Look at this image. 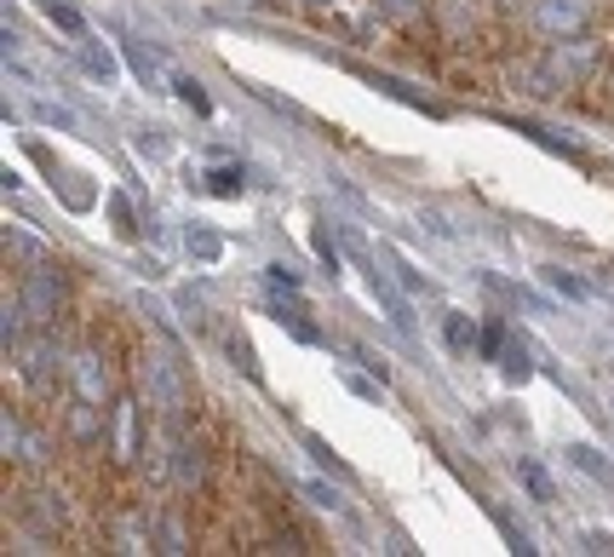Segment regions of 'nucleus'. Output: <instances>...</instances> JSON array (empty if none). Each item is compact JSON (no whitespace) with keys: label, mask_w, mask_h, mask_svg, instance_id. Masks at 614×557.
<instances>
[{"label":"nucleus","mask_w":614,"mask_h":557,"mask_svg":"<svg viewBox=\"0 0 614 557\" xmlns=\"http://www.w3.org/2000/svg\"><path fill=\"white\" fill-rule=\"evenodd\" d=\"M76 391H81V403H104V391H110V374L98 356H76Z\"/></svg>","instance_id":"4"},{"label":"nucleus","mask_w":614,"mask_h":557,"mask_svg":"<svg viewBox=\"0 0 614 557\" xmlns=\"http://www.w3.org/2000/svg\"><path fill=\"white\" fill-rule=\"evenodd\" d=\"M540 282L552 287V293H563V300H592V287L580 282V276H568V271H557V265H545V271H540Z\"/></svg>","instance_id":"7"},{"label":"nucleus","mask_w":614,"mask_h":557,"mask_svg":"<svg viewBox=\"0 0 614 557\" xmlns=\"http://www.w3.org/2000/svg\"><path fill=\"white\" fill-rule=\"evenodd\" d=\"M230 356H235V363H242V374H248V379H259V363H253L248 340H230Z\"/></svg>","instance_id":"19"},{"label":"nucleus","mask_w":614,"mask_h":557,"mask_svg":"<svg viewBox=\"0 0 614 557\" xmlns=\"http://www.w3.org/2000/svg\"><path fill=\"white\" fill-rule=\"evenodd\" d=\"M385 7H391V12H402V18H414V12H420V0H385Z\"/></svg>","instance_id":"27"},{"label":"nucleus","mask_w":614,"mask_h":557,"mask_svg":"<svg viewBox=\"0 0 614 557\" xmlns=\"http://www.w3.org/2000/svg\"><path fill=\"white\" fill-rule=\"evenodd\" d=\"M29 523H36V529L47 535V529H58V523H63V506H58V495H29Z\"/></svg>","instance_id":"6"},{"label":"nucleus","mask_w":614,"mask_h":557,"mask_svg":"<svg viewBox=\"0 0 614 557\" xmlns=\"http://www.w3.org/2000/svg\"><path fill=\"white\" fill-rule=\"evenodd\" d=\"M586 551H608V557H614V535H603V529H592V535H586Z\"/></svg>","instance_id":"25"},{"label":"nucleus","mask_w":614,"mask_h":557,"mask_svg":"<svg viewBox=\"0 0 614 557\" xmlns=\"http://www.w3.org/2000/svg\"><path fill=\"white\" fill-rule=\"evenodd\" d=\"M586 23H592L586 0H534V29H540V36H552V41L586 36Z\"/></svg>","instance_id":"2"},{"label":"nucleus","mask_w":614,"mask_h":557,"mask_svg":"<svg viewBox=\"0 0 614 557\" xmlns=\"http://www.w3.org/2000/svg\"><path fill=\"white\" fill-rule=\"evenodd\" d=\"M208 190H213V195H242V168H219V173H208Z\"/></svg>","instance_id":"14"},{"label":"nucleus","mask_w":614,"mask_h":557,"mask_svg":"<svg viewBox=\"0 0 614 557\" xmlns=\"http://www.w3.org/2000/svg\"><path fill=\"white\" fill-rule=\"evenodd\" d=\"M304 448H311V454H316V460H322L328 472H339V477H345V460H339V454H333V448H328L322 437H304Z\"/></svg>","instance_id":"17"},{"label":"nucleus","mask_w":614,"mask_h":557,"mask_svg":"<svg viewBox=\"0 0 614 557\" xmlns=\"http://www.w3.org/2000/svg\"><path fill=\"white\" fill-rule=\"evenodd\" d=\"M476 345H483V356H494V363H500V351H505V327L494 322V327H489V334L476 340Z\"/></svg>","instance_id":"21"},{"label":"nucleus","mask_w":614,"mask_h":557,"mask_svg":"<svg viewBox=\"0 0 614 557\" xmlns=\"http://www.w3.org/2000/svg\"><path fill=\"white\" fill-rule=\"evenodd\" d=\"M442 340H449V351H471L476 345V322L460 316V311H449V316H442Z\"/></svg>","instance_id":"5"},{"label":"nucleus","mask_w":614,"mask_h":557,"mask_svg":"<svg viewBox=\"0 0 614 557\" xmlns=\"http://www.w3.org/2000/svg\"><path fill=\"white\" fill-rule=\"evenodd\" d=\"M58 300H63L58 271H29L23 276V311H29V322H47L58 311Z\"/></svg>","instance_id":"3"},{"label":"nucleus","mask_w":614,"mask_h":557,"mask_svg":"<svg viewBox=\"0 0 614 557\" xmlns=\"http://www.w3.org/2000/svg\"><path fill=\"white\" fill-rule=\"evenodd\" d=\"M219 247H224V242H219L213 231H190V253H195V259H219Z\"/></svg>","instance_id":"16"},{"label":"nucleus","mask_w":614,"mask_h":557,"mask_svg":"<svg viewBox=\"0 0 614 557\" xmlns=\"http://www.w3.org/2000/svg\"><path fill=\"white\" fill-rule=\"evenodd\" d=\"M127 58H132V70H139V75H144V81H155V58H150V52H144V47H132V52H127Z\"/></svg>","instance_id":"23"},{"label":"nucleus","mask_w":614,"mask_h":557,"mask_svg":"<svg viewBox=\"0 0 614 557\" xmlns=\"http://www.w3.org/2000/svg\"><path fill=\"white\" fill-rule=\"evenodd\" d=\"M47 18L63 29V36H87V23H81V12H76V7H52V0H47Z\"/></svg>","instance_id":"13"},{"label":"nucleus","mask_w":614,"mask_h":557,"mask_svg":"<svg viewBox=\"0 0 614 557\" xmlns=\"http://www.w3.org/2000/svg\"><path fill=\"white\" fill-rule=\"evenodd\" d=\"M47 363H52V351H47V345H23V374H29V385H41V379H47Z\"/></svg>","instance_id":"12"},{"label":"nucleus","mask_w":614,"mask_h":557,"mask_svg":"<svg viewBox=\"0 0 614 557\" xmlns=\"http://www.w3.org/2000/svg\"><path fill=\"white\" fill-rule=\"evenodd\" d=\"M304 495H311L316 506H328V512L339 506V495H333V488H328V483H304Z\"/></svg>","instance_id":"24"},{"label":"nucleus","mask_w":614,"mask_h":557,"mask_svg":"<svg viewBox=\"0 0 614 557\" xmlns=\"http://www.w3.org/2000/svg\"><path fill=\"white\" fill-rule=\"evenodd\" d=\"M523 483L534 488V495H540V500H552V477H545L540 466H523Z\"/></svg>","instance_id":"20"},{"label":"nucleus","mask_w":614,"mask_h":557,"mask_svg":"<svg viewBox=\"0 0 614 557\" xmlns=\"http://www.w3.org/2000/svg\"><path fill=\"white\" fill-rule=\"evenodd\" d=\"M155 540H161L155 551H184V529H179L173 517H161V523H155Z\"/></svg>","instance_id":"15"},{"label":"nucleus","mask_w":614,"mask_h":557,"mask_svg":"<svg viewBox=\"0 0 614 557\" xmlns=\"http://www.w3.org/2000/svg\"><path fill=\"white\" fill-rule=\"evenodd\" d=\"M173 92L184 98V104H190V110H208V92H201V87H195L190 75H179V81H173Z\"/></svg>","instance_id":"18"},{"label":"nucleus","mask_w":614,"mask_h":557,"mask_svg":"<svg viewBox=\"0 0 614 557\" xmlns=\"http://www.w3.org/2000/svg\"><path fill=\"white\" fill-rule=\"evenodd\" d=\"M568 454H574V466H586L592 477H603V483H614V466L603 460V454H597V448H586V443H580V448H568Z\"/></svg>","instance_id":"11"},{"label":"nucleus","mask_w":614,"mask_h":557,"mask_svg":"<svg viewBox=\"0 0 614 557\" xmlns=\"http://www.w3.org/2000/svg\"><path fill=\"white\" fill-rule=\"evenodd\" d=\"M173 477H179V483H201V448L184 443V437L173 443Z\"/></svg>","instance_id":"8"},{"label":"nucleus","mask_w":614,"mask_h":557,"mask_svg":"<svg viewBox=\"0 0 614 557\" xmlns=\"http://www.w3.org/2000/svg\"><path fill=\"white\" fill-rule=\"evenodd\" d=\"M41 121H52V126H70V110H58V104H41Z\"/></svg>","instance_id":"26"},{"label":"nucleus","mask_w":614,"mask_h":557,"mask_svg":"<svg viewBox=\"0 0 614 557\" xmlns=\"http://www.w3.org/2000/svg\"><path fill=\"white\" fill-rule=\"evenodd\" d=\"M144 391H150V403H155L167 419H179L184 403H190V385H184L179 363H173L167 351H150V356H144Z\"/></svg>","instance_id":"1"},{"label":"nucleus","mask_w":614,"mask_h":557,"mask_svg":"<svg viewBox=\"0 0 614 557\" xmlns=\"http://www.w3.org/2000/svg\"><path fill=\"white\" fill-rule=\"evenodd\" d=\"M316 259H322L328 271H339V247H333V236H328V231H316Z\"/></svg>","instance_id":"22"},{"label":"nucleus","mask_w":614,"mask_h":557,"mask_svg":"<svg viewBox=\"0 0 614 557\" xmlns=\"http://www.w3.org/2000/svg\"><path fill=\"white\" fill-rule=\"evenodd\" d=\"M311 7H333V0H311Z\"/></svg>","instance_id":"28"},{"label":"nucleus","mask_w":614,"mask_h":557,"mask_svg":"<svg viewBox=\"0 0 614 557\" xmlns=\"http://www.w3.org/2000/svg\"><path fill=\"white\" fill-rule=\"evenodd\" d=\"M500 368L511 374V385H523V379H529V351H523V340H505V351H500Z\"/></svg>","instance_id":"9"},{"label":"nucleus","mask_w":614,"mask_h":557,"mask_svg":"<svg viewBox=\"0 0 614 557\" xmlns=\"http://www.w3.org/2000/svg\"><path fill=\"white\" fill-rule=\"evenodd\" d=\"M81 63H87V70H92L98 81H110V75H115V52H110V47H92V41H87Z\"/></svg>","instance_id":"10"}]
</instances>
